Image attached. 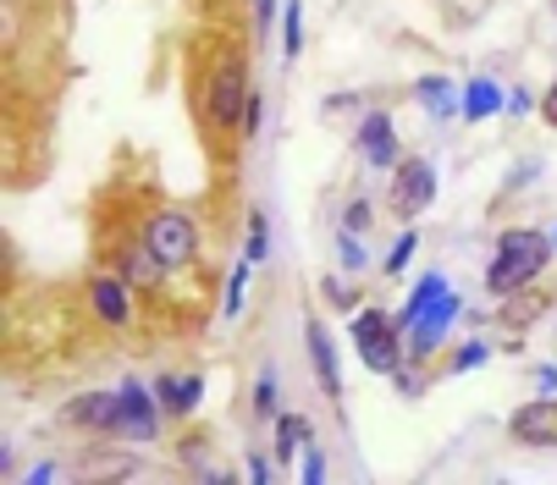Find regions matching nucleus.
I'll return each mask as SVG.
<instances>
[{
	"label": "nucleus",
	"mask_w": 557,
	"mask_h": 485,
	"mask_svg": "<svg viewBox=\"0 0 557 485\" xmlns=\"http://www.w3.org/2000/svg\"><path fill=\"white\" fill-rule=\"evenodd\" d=\"M552 12H557V0H552Z\"/></svg>",
	"instance_id": "35"
},
{
	"label": "nucleus",
	"mask_w": 557,
	"mask_h": 485,
	"mask_svg": "<svg viewBox=\"0 0 557 485\" xmlns=\"http://www.w3.org/2000/svg\"><path fill=\"white\" fill-rule=\"evenodd\" d=\"M66 425L72 431H95V436H122V391H84L66 402Z\"/></svg>",
	"instance_id": "8"
},
{
	"label": "nucleus",
	"mask_w": 557,
	"mask_h": 485,
	"mask_svg": "<svg viewBox=\"0 0 557 485\" xmlns=\"http://www.w3.org/2000/svg\"><path fill=\"white\" fill-rule=\"evenodd\" d=\"M276 12H282V0H255V28L265 34V28L276 23Z\"/></svg>",
	"instance_id": "32"
},
{
	"label": "nucleus",
	"mask_w": 557,
	"mask_h": 485,
	"mask_svg": "<svg viewBox=\"0 0 557 485\" xmlns=\"http://www.w3.org/2000/svg\"><path fill=\"white\" fill-rule=\"evenodd\" d=\"M552 249H557V242H552L546 232H535V226H508V232L497 237V254H492V271H486V293H492V298H508V293L530 287V282L552 265Z\"/></svg>",
	"instance_id": "1"
},
{
	"label": "nucleus",
	"mask_w": 557,
	"mask_h": 485,
	"mask_svg": "<svg viewBox=\"0 0 557 485\" xmlns=\"http://www.w3.org/2000/svg\"><path fill=\"white\" fill-rule=\"evenodd\" d=\"M282 55L293 61L298 50H304V0H282Z\"/></svg>",
	"instance_id": "20"
},
{
	"label": "nucleus",
	"mask_w": 557,
	"mask_h": 485,
	"mask_svg": "<svg viewBox=\"0 0 557 485\" xmlns=\"http://www.w3.org/2000/svg\"><path fill=\"white\" fill-rule=\"evenodd\" d=\"M249 480H260V485H271V480H276V469H271L265 458H249Z\"/></svg>",
	"instance_id": "34"
},
{
	"label": "nucleus",
	"mask_w": 557,
	"mask_h": 485,
	"mask_svg": "<svg viewBox=\"0 0 557 485\" xmlns=\"http://www.w3.org/2000/svg\"><path fill=\"white\" fill-rule=\"evenodd\" d=\"M144 242L154 249V260H161L166 271H188L199 260V221L177 204H154L144 215Z\"/></svg>",
	"instance_id": "2"
},
{
	"label": "nucleus",
	"mask_w": 557,
	"mask_h": 485,
	"mask_svg": "<svg viewBox=\"0 0 557 485\" xmlns=\"http://www.w3.org/2000/svg\"><path fill=\"white\" fill-rule=\"evenodd\" d=\"M260 133H265V95H260V89H249V105H244V127H237V138L255 144Z\"/></svg>",
	"instance_id": "21"
},
{
	"label": "nucleus",
	"mask_w": 557,
	"mask_h": 485,
	"mask_svg": "<svg viewBox=\"0 0 557 485\" xmlns=\"http://www.w3.org/2000/svg\"><path fill=\"white\" fill-rule=\"evenodd\" d=\"M244 105H249V66H244V50L226 45L205 77V111L226 133V127H244Z\"/></svg>",
	"instance_id": "3"
},
{
	"label": "nucleus",
	"mask_w": 557,
	"mask_h": 485,
	"mask_svg": "<svg viewBox=\"0 0 557 485\" xmlns=\"http://www.w3.org/2000/svg\"><path fill=\"white\" fill-rule=\"evenodd\" d=\"M530 105H541L530 89H508V105H503V111H508V116H530Z\"/></svg>",
	"instance_id": "31"
},
{
	"label": "nucleus",
	"mask_w": 557,
	"mask_h": 485,
	"mask_svg": "<svg viewBox=\"0 0 557 485\" xmlns=\"http://www.w3.org/2000/svg\"><path fill=\"white\" fill-rule=\"evenodd\" d=\"M304 485H314V480H326V458H321V447H309V458H304Z\"/></svg>",
	"instance_id": "30"
},
{
	"label": "nucleus",
	"mask_w": 557,
	"mask_h": 485,
	"mask_svg": "<svg viewBox=\"0 0 557 485\" xmlns=\"http://www.w3.org/2000/svg\"><path fill=\"white\" fill-rule=\"evenodd\" d=\"M304 442H309V420L304 414H276V458L293 463L304 452Z\"/></svg>",
	"instance_id": "18"
},
{
	"label": "nucleus",
	"mask_w": 557,
	"mask_h": 485,
	"mask_svg": "<svg viewBox=\"0 0 557 485\" xmlns=\"http://www.w3.org/2000/svg\"><path fill=\"white\" fill-rule=\"evenodd\" d=\"M116 276H122L127 287H161L166 265L154 260V249H149V242H127V249L116 254Z\"/></svg>",
	"instance_id": "14"
},
{
	"label": "nucleus",
	"mask_w": 557,
	"mask_h": 485,
	"mask_svg": "<svg viewBox=\"0 0 557 485\" xmlns=\"http://www.w3.org/2000/svg\"><path fill=\"white\" fill-rule=\"evenodd\" d=\"M508 436H513L519 447H557V391L530 397L524 409L508 420Z\"/></svg>",
	"instance_id": "10"
},
{
	"label": "nucleus",
	"mask_w": 557,
	"mask_h": 485,
	"mask_svg": "<svg viewBox=\"0 0 557 485\" xmlns=\"http://www.w3.org/2000/svg\"><path fill=\"white\" fill-rule=\"evenodd\" d=\"M486 359H492V348H486V343H469V348H458V359L447 364V375H463V370H481Z\"/></svg>",
	"instance_id": "26"
},
{
	"label": "nucleus",
	"mask_w": 557,
	"mask_h": 485,
	"mask_svg": "<svg viewBox=\"0 0 557 485\" xmlns=\"http://www.w3.org/2000/svg\"><path fill=\"white\" fill-rule=\"evenodd\" d=\"M255 414L260 420H276V381L271 375H260V386H255Z\"/></svg>",
	"instance_id": "27"
},
{
	"label": "nucleus",
	"mask_w": 557,
	"mask_h": 485,
	"mask_svg": "<svg viewBox=\"0 0 557 485\" xmlns=\"http://www.w3.org/2000/svg\"><path fill=\"white\" fill-rule=\"evenodd\" d=\"M552 242H557V232H552Z\"/></svg>",
	"instance_id": "36"
},
{
	"label": "nucleus",
	"mask_w": 557,
	"mask_h": 485,
	"mask_svg": "<svg viewBox=\"0 0 557 485\" xmlns=\"http://www.w3.org/2000/svg\"><path fill=\"white\" fill-rule=\"evenodd\" d=\"M386 199H392V215H404V221H414L431 199H436V166L425 154H404L392 166V188H386Z\"/></svg>",
	"instance_id": "5"
},
{
	"label": "nucleus",
	"mask_w": 557,
	"mask_h": 485,
	"mask_svg": "<svg viewBox=\"0 0 557 485\" xmlns=\"http://www.w3.org/2000/svg\"><path fill=\"white\" fill-rule=\"evenodd\" d=\"M546 309H552V293H546V287H535V293H530V287H519V293H508V298H503V320H508L513 332L535 326V320H541Z\"/></svg>",
	"instance_id": "15"
},
{
	"label": "nucleus",
	"mask_w": 557,
	"mask_h": 485,
	"mask_svg": "<svg viewBox=\"0 0 557 485\" xmlns=\"http://www.w3.org/2000/svg\"><path fill=\"white\" fill-rule=\"evenodd\" d=\"M337 260H343V271H364V249L354 242V232L337 237Z\"/></svg>",
	"instance_id": "28"
},
{
	"label": "nucleus",
	"mask_w": 557,
	"mask_h": 485,
	"mask_svg": "<svg viewBox=\"0 0 557 485\" xmlns=\"http://www.w3.org/2000/svg\"><path fill=\"white\" fill-rule=\"evenodd\" d=\"M535 111H541V122H546V127H557V84L541 95V105H535Z\"/></svg>",
	"instance_id": "33"
},
{
	"label": "nucleus",
	"mask_w": 557,
	"mask_h": 485,
	"mask_svg": "<svg viewBox=\"0 0 557 485\" xmlns=\"http://www.w3.org/2000/svg\"><path fill=\"white\" fill-rule=\"evenodd\" d=\"M458 309H463V303H458V293H453V287L431 298V309L409 326V364H425V359L442 348V337H447V326H453V314H458Z\"/></svg>",
	"instance_id": "7"
},
{
	"label": "nucleus",
	"mask_w": 557,
	"mask_h": 485,
	"mask_svg": "<svg viewBox=\"0 0 557 485\" xmlns=\"http://www.w3.org/2000/svg\"><path fill=\"white\" fill-rule=\"evenodd\" d=\"M161 420H166L161 397H154L149 386H138V381H122V436L149 447L154 436H161Z\"/></svg>",
	"instance_id": "6"
},
{
	"label": "nucleus",
	"mask_w": 557,
	"mask_h": 485,
	"mask_svg": "<svg viewBox=\"0 0 557 485\" xmlns=\"http://www.w3.org/2000/svg\"><path fill=\"white\" fill-rule=\"evenodd\" d=\"M249 271H255V260H249V254H244V265H237V271H232V276H226V309H221V314H226V320H232V314H237V309H244V287H249Z\"/></svg>",
	"instance_id": "22"
},
{
	"label": "nucleus",
	"mask_w": 557,
	"mask_h": 485,
	"mask_svg": "<svg viewBox=\"0 0 557 485\" xmlns=\"http://www.w3.org/2000/svg\"><path fill=\"white\" fill-rule=\"evenodd\" d=\"M348 326H354V348H359V359H364L370 375H392L397 364L409 359L404 326H397L386 309H359V314H348Z\"/></svg>",
	"instance_id": "4"
},
{
	"label": "nucleus",
	"mask_w": 557,
	"mask_h": 485,
	"mask_svg": "<svg viewBox=\"0 0 557 485\" xmlns=\"http://www.w3.org/2000/svg\"><path fill=\"white\" fill-rule=\"evenodd\" d=\"M436 293H447V282H442V271H436V276H425V282H420V287L409 293V303H404V309H397L392 320H397V326H404V332H409V326H414V320H420V314L431 309V298H436Z\"/></svg>",
	"instance_id": "19"
},
{
	"label": "nucleus",
	"mask_w": 557,
	"mask_h": 485,
	"mask_svg": "<svg viewBox=\"0 0 557 485\" xmlns=\"http://www.w3.org/2000/svg\"><path fill=\"white\" fill-rule=\"evenodd\" d=\"M354 144H359L370 172H392L397 160H404V154H397V133H392V116L386 111H364V122L354 127Z\"/></svg>",
	"instance_id": "11"
},
{
	"label": "nucleus",
	"mask_w": 557,
	"mask_h": 485,
	"mask_svg": "<svg viewBox=\"0 0 557 485\" xmlns=\"http://www.w3.org/2000/svg\"><path fill=\"white\" fill-rule=\"evenodd\" d=\"M503 105H508V100H503V89L492 84V77H474V84L463 89V111H458V116H463V122H486V116H497Z\"/></svg>",
	"instance_id": "16"
},
{
	"label": "nucleus",
	"mask_w": 557,
	"mask_h": 485,
	"mask_svg": "<svg viewBox=\"0 0 557 485\" xmlns=\"http://www.w3.org/2000/svg\"><path fill=\"white\" fill-rule=\"evenodd\" d=\"M414 242H420L414 232H404V237L392 242V254H386V276H404V265L414 260Z\"/></svg>",
	"instance_id": "25"
},
{
	"label": "nucleus",
	"mask_w": 557,
	"mask_h": 485,
	"mask_svg": "<svg viewBox=\"0 0 557 485\" xmlns=\"http://www.w3.org/2000/svg\"><path fill=\"white\" fill-rule=\"evenodd\" d=\"M244 254H249L255 265L271 254V221H265V215H249V249H244Z\"/></svg>",
	"instance_id": "24"
},
{
	"label": "nucleus",
	"mask_w": 557,
	"mask_h": 485,
	"mask_svg": "<svg viewBox=\"0 0 557 485\" xmlns=\"http://www.w3.org/2000/svg\"><path fill=\"white\" fill-rule=\"evenodd\" d=\"M370 226V204L364 199H348L343 204V232H364Z\"/></svg>",
	"instance_id": "29"
},
{
	"label": "nucleus",
	"mask_w": 557,
	"mask_h": 485,
	"mask_svg": "<svg viewBox=\"0 0 557 485\" xmlns=\"http://www.w3.org/2000/svg\"><path fill=\"white\" fill-rule=\"evenodd\" d=\"M154 397H161V409H166V420H188L194 409H199V397H205V375H161L154 381Z\"/></svg>",
	"instance_id": "13"
},
{
	"label": "nucleus",
	"mask_w": 557,
	"mask_h": 485,
	"mask_svg": "<svg viewBox=\"0 0 557 485\" xmlns=\"http://www.w3.org/2000/svg\"><path fill=\"white\" fill-rule=\"evenodd\" d=\"M304 348H309V364H314V381H321V391L332 402H343V370H337V343L326 332V320L321 314H309L304 320Z\"/></svg>",
	"instance_id": "9"
},
{
	"label": "nucleus",
	"mask_w": 557,
	"mask_h": 485,
	"mask_svg": "<svg viewBox=\"0 0 557 485\" xmlns=\"http://www.w3.org/2000/svg\"><path fill=\"white\" fill-rule=\"evenodd\" d=\"M321 293H326V303H337L343 314H354V309H359V287H348L343 276H326V282H321Z\"/></svg>",
	"instance_id": "23"
},
{
	"label": "nucleus",
	"mask_w": 557,
	"mask_h": 485,
	"mask_svg": "<svg viewBox=\"0 0 557 485\" xmlns=\"http://www.w3.org/2000/svg\"><path fill=\"white\" fill-rule=\"evenodd\" d=\"M414 100H420L431 116H453V111H463V100H458V89L447 84V77H420V84H414Z\"/></svg>",
	"instance_id": "17"
},
{
	"label": "nucleus",
	"mask_w": 557,
	"mask_h": 485,
	"mask_svg": "<svg viewBox=\"0 0 557 485\" xmlns=\"http://www.w3.org/2000/svg\"><path fill=\"white\" fill-rule=\"evenodd\" d=\"M89 309L100 314V326H127L133 320V293L122 276H89Z\"/></svg>",
	"instance_id": "12"
}]
</instances>
